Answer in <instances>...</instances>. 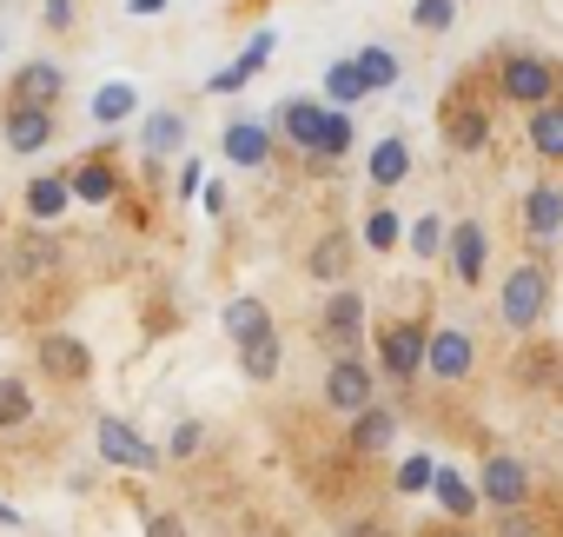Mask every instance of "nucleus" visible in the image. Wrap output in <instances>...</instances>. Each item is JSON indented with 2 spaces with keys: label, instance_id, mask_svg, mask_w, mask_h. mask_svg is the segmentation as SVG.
<instances>
[{
  "label": "nucleus",
  "instance_id": "nucleus-1",
  "mask_svg": "<svg viewBox=\"0 0 563 537\" xmlns=\"http://www.w3.org/2000/svg\"><path fill=\"white\" fill-rule=\"evenodd\" d=\"M497 313H504L510 332H530V326L550 313V265H543V259L510 265V280H504V293H497Z\"/></svg>",
  "mask_w": 563,
  "mask_h": 537
},
{
  "label": "nucleus",
  "instance_id": "nucleus-2",
  "mask_svg": "<svg viewBox=\"0 0 563 537\" xmlns=\"http://www.w3.org/2000/svg\"><path fill=\"white\" fill-rule=\"evenodd\" d=\"M497 87H504L510 107H537V100H556V67L543 54H504Z\"/></svg>",
  "mask_w": 563,
  "mask_h": 537
},
{
  "label": "nucleus",
  "instance_id": "nucleus-3",
  "mask_svg": "<svg viewBox=\"0 0 563 537\" xmlns=\"http://www.w3.org/2000/svg\"><path fill=\"white\" fill-rule=\"evenodd\" d=\"M471 359H477V346H471V332H457V326H444V332H424V365H418V372H431V379H444V385H457V379L471 372Z\"/></svg>",
  "mask_w": 563,
  "mask_h": 537
},
{
  "label": "nucleus",
  "instance_id": "nucleus-4",
  "mask_svg": "<svg viewBox=\"0 0 563 537\" xmlns=\"http://www.w3.org/2000/svg\"><path fill=\"white\" fill-rule=\"evenodd\" d=\"M325 405H332L339 418H352L358 405H372V372H365L358 352H339V359H332V372H325Z\"/></svg>",
  "mask_w": 563,
  "mask_h": 537
},
{
  "label": "nucleus",
  "instance_id": "nucleus-5",
  "mask_svg": "<svg viewBox=\"0 0 563 537\" xmlns=\"http://www.w3.org/2000/svg\"><path fill=\"white\" fill-rule=\"evenodd\" d=\"M477 497L484 504H497V511H510V504H523L530 497V464L523 458H484V471H477Z\"/></svg>",
  "mask_w": 563,
  "mask_h": 537
},
{
  "label": "nucleus",
  "instance_id": "nucleus-6",
  "mask_svg": "<svg viewBox=\"0 0 563 537\" xmlns=\"http://www.w3.org/2000/svg\"><path fill=\"white\" fill-rule=\"evenodd\" d=\"M93 431H100V458H107V464H126V471H153V464H159V451H153L126 418H113V412H107Z\"/></svg>",
  "mask_w": 563,
  "mask_h": 537
},
{
  "label": "nucleus",
  "instance_id": "nucleus-7",
  "mask_svg": "<svg viewBox=\"0 0 563 537\" xmlns=\"http://www.w3.org/2000/svg\"><path fill=\"white\" fill-rule=\"evenodd\" d=\"M444 265L457 273V286H477L484 280V226L477 219H457V226H444Z\"/></svg>",
  "mask_w": 563,
  "mask_h": 537
},
{
  "label": "nucleus",
  "instance_id": "nucleus-8",
  "mask_svg": "<svg viewBox=\"0 0 563 537\" xmlns=\"http://www.w3.org/2000/svg\"><path fill=\"white\" fill-rule=\"evenodd\" d=\"M34 359H41V372H54L60 385H80V379H93V352H87V339L47 332V339L34 346Z\"/></svg>",
  "mask_w": 563,
  "mask_h": 537
},
{
  "label": "nucleus",
  "instance_id": "nucleus-9",
  "mask_svg": "<svg viewBox=\"0 0 563 537\" xmlns=\"http://www.w3.org/2000/svg\"><path fill=\"white\" fill-rule=\"evenodd\" d=\"M325 113H332L325 100H299V94H292V100H278V113H272V120H278V133H286V140H292L299 153H319Z\"/></svg>",
  "mask_w": 563,
  "mask_h": 537
},
{
  "label": "nucleus",
  "instance_id": "nucleus-10",
  "mask_svg": "<svg viewBox=\"0 0 563 537\" xmlns=\"http://www.w3.org/2000/svg\"><path fill=\"white\" fill-rule=\"evenodd\" d=\"M272 47H278V34H272V28H258V34L245 41V54H239L232 67H219V74L206 80V94H239L245 80H258V74H265V61H272Z\"/></svg>",
  "mask_w": 563,
  "mask_h": 537
},
{
  "label": "nucleus",
  "instance_id": "nucleus-11",
  "mask_svg": "<svg viewBox=\"0 0 563 537\" xmlns=\"http://www.w3.org/2000/svg\"><path fill=\"white\" fill-rule=\"evenodd\" d=\"M319 332H325V346H332V352H358V332H365V299H358V293H332V306H325Z\"/></svg>",
  "mask_w": 563,
  "mask_h": 537
},
{
  "label": "nucleus",
  "instance_id": "nucleus-12",
  "mask_svg": "<svg viewBox=\"0 0 563 537\" xmlns=\"http://www.w3.org/2000/svg\"><path fill=\"white\" fill-rule=\"evenodd\" d=\"M378 359H385V372L405 385V379H418V365H424V326L418 319H405V326H391L385 332V346H378Z\"/></svg>",
  "mask_w": 563,
  "mask_h": 537
},
{
  "label": "nucleus",
  "instance_id": "nucleus-13",
  "mask_svg": "<svg viewBox=\"0 0 563 537\" xmlns=\"http://www.w3.org/2000/svg\"><path fill=\"white\" fill-rule=\"evenodd\" d=\"M391 438H398V412H391V405H358L352 425H345V445H352L358 458H365V451H385Z\"/></svg>",
  "mask_w": 563,
  "mask_h": 537
},
{
  "label": "nucleus",
  "instance_id": "nucleus-14",
  "mask_svg": "<svg viewBox=\"0 0 563 537\" xmlns=\"http://www.w3.org/2000/svg\"><path fill=\"white\" fill-rule=\"evenodd\" d=\"M60 94H67V74H60L54 61H27V67L14 74V100H21V107H54Z\"/></svg>",
  "mask_w": 563,
  "mask_h": 537
},
{
  "label": "nucleus",
  "instance_id": "nucleus-15",
  "mask_svg": "<svg viewBox=\"0 0 563 537\" xmlns=\"http://www.w3.org/2000/svg\"><path fill=\"white\" fill-rule=\"evenodd\" d=\"M47 140H54V107H14V113H8V146H14L21 160H34Z\"/></svg>",
  "mask_w": 563,
  "mask_h": 537
},
{
  "label": "nucleus",
  "instance_id": "nucleus-16",
  "mask_svg": "<svg viewBox=\"0 0 563 537\" xmlns=\"http://www.w3.org/2000/svg\"><path fill=\"white\" fill-rule=\"evenodd\" d=\"M140 153H146V160H179V153H186V120H179L173 107L146 113V127H140Z\"/></svg>",
  "mask_w": 563,
  "mask_h": 537
},
{
  "label": "nucleus",
  "instance_id": "nucleus-17",
  "mask_svg": "<svg viewBox=\"0 0 563 537\" xmlns=\"http://www.w3.org/2000/svg\"><path fill=\"white\" fill-rule=\"evenodd\" d=\"M67 199H87V206L120 199V173L107 166V153H93L87 166H74V173H67Z\"/></svg>",
  "mask_w": 563,
  "mask_h": 537
},
{
  "label": "nucleus",
  "instance_id": "nucleus-18",
  "mask_svg": "<svg viewBox=\"0 0 563 537\" xmlns=\"http://www.w3.org/2000/svg\"><path fill=\"white\" fill-rule=\"evenodd\" d=\"M523 226H530V232H537V245H550V239H556V232H563V193H556V186H550V179H543V186H530V193H523Z\"/></svg>",
  "mask_w": 563,
  "mask_h": 537
},
{
  "label": "nucleus",
  "instance_id": "nucleus-19",
  "mask_svg": "<svg viewBox=\"0 0 563 537\" xmlns=\"http://www.w3.org/2000/svg\"><path fill=\"white\" fill-rule=\"evenodd\" d=\"M306 273H312V280H325V286H339V280L352 273V232H345V226H339V232H325V239L312 245Z\"/></svg>",
  "mask_w": 563,
  "mask_h": 537
},
{
  "label": "nucleus",
  "instance_id": "nucleus-20",
  "mask_svg": "<svg viewBox=\"0 0 563 537\" xmlns=\"http://www.w3.org/2000/svg\"><path fill=\"white\" fill-rule=\"evenodd\" d=\"M225 160H232V166H265V160H272V133H265L258 120H232V127H225Z\"/></svg>",
  "mask_w": 563,
  "mask_h": 537
},
{
  "label": "nucleus",
  "instance_id": "nucleus-21",
  "mask_svg": "<svg viewBox=\"0 0 563 537\" xmlns=\"http://www.w3.org/2000/svg\"><path fill=\"white\" fill-rule=\"evenodd\" d=\"M424 491H431V497H438V504H444L457 524L477 511V484H471L464 471H444V464H431V484H424Z\"/></svg>",
  "mask_w": 563,
  "mask_h": 537
},
{
  "label": "nucleus",
  "instance_id": "nucleus-22",
  "mask_svg": "<svg viewBox=\"0 0 563 537\" xmlns=\"http://www.w3.org/2000/svg\"><path fill=\"white\" fill-rule=\"evenodd\" d=\"M219 326H225V339H232V346H245V339L272 332V313H265V299H225Z\"/></svg>",
  "mask_w": 563,
  "mask_h": 537
},
{
  "label": "nucleus",
  "instance_id": "nucleus-23",
  "mask_svg": "<svg viewBox=\"0 0 563 537\" xmlns=\"http://www.w3.org/2000/svg\"><path fill=\"white\" fill-rule=\"evenodd\" d=\"M278 359H286L278 332H258V339H245V346H239V365H245V379H252V385H272V379H278Z\"/></svg>",
  "mask_w": 563,
  "mask_h": 537
},
{
  "label": "nucleus",
  "instance_id": "nucleus-24",
  "mask_svg": "<svg viewBox=\"0 0 563 537\" xmlns=\"http://www.w3.org/2000/svg\"><path fill=\"white\" fill-rule=\"evenodd\" d=\"M530 146H537V160H563V107L556 100L530 107Z\"/></svg>",
  "mask_w": 563,
  "mask_h": 537
},
{
  "label": "nucleus",
  "instance_id": "nucleus-25",
  "mask_svg": "<svg viewBox=\"0 0 563 537\" xmlns=\"http://www.w3.org/2000/svg\"><path fill=\"white\" fill-rule=\"evenodd\" d=\"M365 173H372V186H378V193H391V186H398V179L411 173V146H405L398 133H391V140H378V146H372V166H365Z\"/></svg>",
  "mask_w": 563,
  "mask_h": 537
},
{
  "label": "nucleus",
  "instance_id": "nucleus-26",
  "mask_svg": "<svg viewBox=\"0 0 563 537\" xmlns=\"http://www.w3.org/2000/svg\"><path fill=\"white\" fill-rule=\"evenodd\" d=\"M372 87H365V74L352 67V61H332L325 67V107H358Z\"/></svg>",
  "mask_w": 563,
  "mask_h": 537
},
{
  "label": "nucleus",
  "instance_id": "nucleus-27",
  "mask_svg": "<svg viewBox=\"0 0 563 537\" xmlns=\"http://www.w3.org/2000/svg\"><path fill=\"white\" fill-rule=\"evenodd\" d=\"M34 425V385L27 379H0V431Z\"/></svg>",
  "mask_w": 563,
  "mask_h": 537
},
{
  "label": "nucleus",
  "instance_id": "nucleus-28",
  "mask_svg": "<svg viewBox=\"0 0 563 537\" xmlns=\"http://www.w3.org/2000/svg\"><path fill=\"white\" fill-rule=\"evenodd\" d=\"M133 107H140V94H133L126 80H107V87L93 94V120H100V127H120Z\"/></svg>",
  "mask_w": 563,
  "mask_h": 537
},
{
  "label": "nucleus",
  "instance_id": "nucleus-29",
  "mask_svg": "<svg viewBox=\"0 0 563 537\" xmlns=\"http://www.w3.org/2000/svg\"><path fill=\"white\" fill-rule=\"evenodd\" d=\"M27 212L47 226V219H60L67 212V179H54V173H41L34 186H27Z\"/></svg>",
  "mask_w": 563,
  "mask_h": 537
},
{
  "label": "nucleus",
  "instance_id": "nucleus-30",
  "mask_svg": "<svg viewBox=\"0 0 563 537\" xmlns=\"http://www.w3.org/2000/svg\"><path fill=\"white\" fill-rule=\"evenodd\" d=\"M352 67L365 74L372 94H378V87H398V54H391V47H365V54H352Z\"/></svg>",
  "mask_w": 563,
  "mask_h": 537
},
{
  "label": "nucleus",
  "instance_id": "nucleus-31",
  "mask_svg": "<svg viewBox=\"0 0 563 537\" xmlns=\"http://www.w3.org/2000/svg\"><path fill=\"white\" fill-rule=\"evenodd\" d=\"M444 133H451V146H464V153H477V146L490 140V120H484L477 107H457V113L444 120Z\"/></svg>",
  "mask_w": 563,
  "mask_h": 537
},
{
  "label": "nucleus",
  "instance_id": "nucleus-32",
  "mask_svg": "<svg viewBox=\"0 0 563 537\" xmlns=\"http://www.w3.org/2000/svg\"><path fill=\"white\" fill-rule=\"evenodd\" d=\"M339 153H352V107H332L319 133V160H339Z\"/></svg>",
  "mask_w": 563,
  "mask_h": 537
},
{
  "label": "nucleus",
  "instance_id": "nucleus-33",
  "mask_svg": "<svg viewBox=\"0 0 563 537\" xmlns=\"http://www.w3.org/2000/svg\"><path fill=\"white\" fill-rule=\"evenodd\" d=\"M398 232H405V219H398L391 206H372V212H365V245H372V252H391Z\"/></svg>",
  "mask_w": 563,
  "mask_h": 537
},
{
  "label": "nucleus",
  "instance_id": "nucleus-34",
  "mask_svg": "<svg viewBox=\"0 0 563 537\" xmlns=\"http://www.w3.org/2000/svg\"><path fill=\"white\" fill-rule=\"evenodd\" d=\"M60 252H54V239H21L14 245V273H47Z\"/></svg>",
  "mask_w": 563,
  "mask_h": 537
},
{
  "label": "nucleus",
  "instance_id": "nucleus-35",
  "mask_svg": "<svg viewBox=\"0 0 563 537\" xmlns=\"http://www.w3.org/2000/svg\"><path fill=\"white\" fill-rule=\"evenodd\" d=\"M411 21H418L424 34H444V28L457 21V0H418V8H411Z\"/></svg>",
  "mask_w": 563,
  "mask_h": 537
},
{
  "label": "nucleus",
  "instance_id": "nucleus-36",
  "mask_svg": "<svg viewBox=\"0 0 563 537\" xmlns=\"http://www.w3.org/2000/svg\"><path fill=\"white\" fill-rule=\"evenodd\" d=\"M438 245H444V219L431 212V219L411 226V252H418V259H438Z\"/></svg>",
  "mask_w": 563,
  "mask_h": 537
},
{
  "label": "nucleus",
  "instance_id": "nucleus-37",
  "mask_svg": "<svg viewBox=\"0 0 563 537\" xmlns=\"http://www.w3.org/2000/svg\"><path fill=\"white\" fill-rule=\"evenodd\" d=\"M424 484H431V458H424V451H411V458L398 464V491H424Z\"/></svg>",
  "mask_w": 563,
  "mask_h": 537
},
{
  "label": "nucleus",
  "instance_id": "nucleus-38",
  "mask_svg": "<svg viewBox=\"0 0 563 537\" xmlns=\"http://www.w3.org/2000/svg\"><path fill=\"white\" fill-rule=\"evenodd\" d=\"M497 537H537V517H530L523 504H510V511H504V524H497Z\"/></svg>",
  "mask_w": 563,
  "mask_h": 537
},
{
  "label": "nucleus",
  "instance_id": "nucleus-39",
  "mask_svg": "<svg viewBox=\"0 0 563 537\" xmlns=\"http://www.w3.org/2000/svg\"><path fill=\"white\" fill-rule=\"evenodd\" d=\"M199 445H206V431H199V425H192V418H186V425H179V431H173V445H166V451H173V458H192V451H199Z\"/></svg>",
  "mask_w": 563,
  "mask_h": 537
},
{
  "label": "nucleus",
  "instance_id": "nucleus-40",
  "mask_svg": "<svg viewBox=\"0 0 563 537\" xmlns=\"http://www.w3.org/2000/svg\"><path fill=\"white\" fill-rule=\"evenodd\" d=\"M199 186H206V166H199V160H186V166H179V199H192Z\"/></svg>",
  "mask_w": 563,
  "mask_h": 537
},
{
  "label": "nucleus",
  "instance_id": "nucleus-41",
  "mask_svg": "<svg viewBox=\"0 0 563 537\" xmlns=\"http://www.w3.org/2000/svg\"><path fill=\"white\" fill-rule=\"evenodd\" d=\"M47 28H54V34L74 28V0H47Z\"/></svg>",
  "mask_w": 563,
  "mask_h": 537
},
{
  "label": "nucleus",
  "instance_id": "nucleus-42",
  "mask_svg": "<svg viewBox=\"0 0 563 537\" xmlns=\"http://www.w3.org/2000/svg\"><path fill=\"white\" fill-rule=\"evenodd\" d=\"M146 537H186V524H179V517H153Z\"/></svg>",
  "mask_w": 563,
  "mask_h": 537
},
{
  "label": "nucleus",
  "instance_id": "nucleus-43",
  "mask_svg": "<svg viewBox=\"0 0 563 537\" xmlns=\"http://www.w3.org/2000/svg\"><path fill=\"white\" fill-rule=\"evenodd\" d=\"M126 8H133V14H146V21H153V14H166V0H126Z\"/></svg>",
  "mask_w": 563,
  "mask_h": 537
},
{
  "label": "nucleus",
  "instance_id": "nucleus-44",
  "mask_svg": "<svg viewBox=\"0 0 563 537\" xmlns=\"http://www.w3.org/2000/svg\"><path fill=\"white\" fill-rule=\"evenodd\" d=\"M345 537H385V524H352Z\"/></svg>",
  "mask_w": 563,
  "mask_h": 537
},
{
  "label": "nucleus",
  "instance_id": "nucleus-45",
  "mask_svg": "<svg viewBox=\"0 0 563 537\" xmlns=\"http://www.w3.org/2000/svg\"><path fill=\"white\" fill-rule=\"evenodd\" d=\"M0 524H8V530H14V524H21V511H14V504H0Z\"/></svg>",
  "mask_w": 563,
  "mask_h": 537
},
{
  "label": "nucleus",
  "instance_id": "nucleus-46",
  "mask_svg": "<svg viewBox=\"0 0 563 537\" xmlns=\"http://www.w3.org/2000/svg\"><path fill=\"white\" fill-rule=\"evenodd\" d=\"M444 537H477V530H464V524H457V530H444Z\"/></svg>",
  "mask_w": 563,
  "mask_h": 537
}]
</instances>
